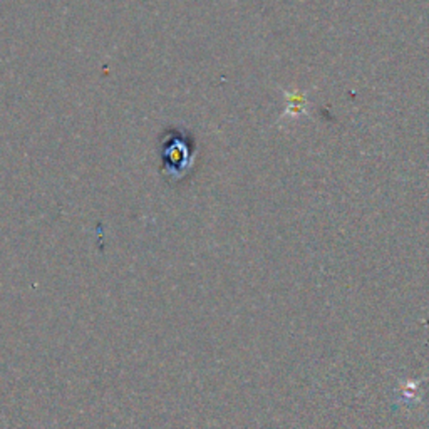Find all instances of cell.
Here are the masks:
<instances>
[{
  "label": "cell",
  "mask_w": 429,
  "mask_h": 429,
  "mask_svg": "<svg viewBox=\"0 0 429 429\" xmlns=\"http://www.w3.org/2000/svg\"><path fill=\"white\" fill-rule=\"evenodd\" d=\"M163 161L165 171L173 178H181L193 165V146L183 131H171L163 139Z\"/></svg>",
  "instance_id": "obj_1"
}]
</instances>
